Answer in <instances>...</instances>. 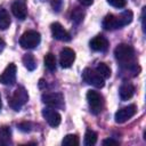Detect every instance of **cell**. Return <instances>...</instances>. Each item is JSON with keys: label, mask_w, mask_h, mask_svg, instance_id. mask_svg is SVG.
<instances>
[{"label": "cell", "mask_w": 146, "mask_h": 146, "mask_svg": "<svg viewBox=\"0 0 146 146\" xmlns=\"http://www.w3.org/2000/svg\"><path fill=\"white\" fill-rule=\"evenodd\" d=\"M114 56L122 67H127L135 64V50L130 44L120 43L114 49Z\"/></svg>", "instance_id": "6da1fadb"}, {"label": "cell", "mask_w": 146, "mask_h": 146, "mask_svg": "<svg viewBox=\"0 0 146 146\" xmlns=\"http://www.w3.org/2000/svg\"><path fill=\"white\" fill-rule=\"evenodd\" d=\"M29 100V94L25 90V88L23 87H18L14 94L11 95V97L9 98V105L13 110L15 111H19L22 108L23 105L26 104V102Z\"/></svg>", "instance_id": "7a4b0ae2"}, {"label": "cell", "mask_w": 146, "mask_h": 146, "mask_svg": "<svg viewBox=\"0 0 146 146\" xmlns=\"http://www.w3.org/2000/svg\"><path fill=\"white\" fill-rule=\"evenodd\" d=\"M40 40H41L40 33L36 31L30 30L23 33V35L19 39V44L24 49H33L40 43Z\"/></svg>", "instance_id": "3957f363"}, {"label": "cell", "mask_w": 146, "mask_h": 146, "mask_svg": "<svg viewBox=\"0 0 146 146\" xmlns=\"http://www.w3.org/2000/svg\"><path fill=\"white\" fill-rule=\"evenodd\" d=\"M87 100H88L90 110L94 114H98L102 112V110L104 107V98L98 91L89 90L87 92Z\"/></svg>", "instance_id": "277c9868"}, {"label": "cell", "mask_w": 146, "mask_h": 146, "mask_svg": "<svg viewBox=\"0 0 146 146\" xmlns=\"http://www.w3.org/2000/svg\"><path fill=\"white\" fill-rule=\"evenodd\" d=\"M82 78H83L84 82H87L88 84H91L96 88H103L104 87V78L100 76L96 70L84 68V71L82 73Z\"/></svg>", "instance_id": "5b68a950"}, {"label": "cell", "mask_w": 146, "mask_h": 146, "mask_svg": "<svg viewBox=\"0 0 146 146\" xmlns=\"http://www.w3.org/2000/svg\"><path fill=\"white\" fill-rule=\"evenodd\" d=\"M42 102L51 108H63L64 97L60 92H48L42 95Z\"/></svg>", "instance_id": "8992f818"}, {"label": "cell", "mask_w": 146, "mask_h": 146, "mask_svg": "<svg viewBox=\"0 0 146 146\" xmlns=\"http://www.w3.org/2000/svg\"><path fill=\"white\" fill-rule=\"evenodd\" d=\"M137 112V107L136 105H128L125 107H122L121 110H119L115 113V122L116 123H123L125 121H128L129 119H131Z\"/></svg>", "instance_id": "52a82bcc"}, {"label": "cell", "mask_w": 146, "mask_h": 146, "mask_svg": "<svg viewBox=\"0 0 146 146\" xmlns=\"http://www.w3.org/2000/svg\"><path fill=\"white\" fill-rule=\"evenodd\" d=\"M16 72H17V68H16V65L10 63L6 68L5 71L2 72V74L0 75V82L5 86H11L15 83L16 81Z\"/></svg>", "instance_id": "ba28073f"}, {"label": "cell", "mask_w": 146, "mask_h": 146, "mask_svg": "<svg viewBox=\"0 0 146 146\" xmlns=\"http://www.w3.org/2000/svg\"><path fill=\"white\" fill-rule=\"evenodd\" d=\"M42 116L44 117V120L48 122L49 125L51 127H57L59 125L60 123V114L55 111V108H51V107H47V108H43L42 110Z\"/></svg>", "instance_id": "9c48e42d"}, {"label": "cell", "mask_w": 146, "mask_h": 146, "mask_svg": "<svg viewBox=\"0 0 146 146\" xmlns=\"http://www.w3.org/2000/svg\"><path fill=\"white\" fill-rule=\"evenodd\" d=\"M75 60V52L71 48H63L59 54V64L62 67L67 68L70 67L73 62Z\"/></svg>", "instance_id": "30bf717a"}, {"label": "cell", "mask_w": 146, "mask_h": 146, "mask_svg": "<svg viewBox=\"0 0 146 146\" xmlns=\"http://www.w3.org/2000/svg\"><path fill=\"white\" fill-rule=\"evenodd\" d=\"M103 27L107 31H113V30L123 27V25H122L119 16H115L113 14H108L103 19Z\"/></svg>", "instance_id": "8fae6325"}, {"label": "cell", "mask_w": 146, "mask_h": 146, "mask_svg": "<svg viewBox=\"0 0 146 146\" xmlns=\"http://www.w3.org/2000/svg\"><path fill=\"white\" fill-rule=\"evenodd\" d=\"M52 36L59 41H70L71 40V34L59 24V23H52L50 26Z\"/></svg>", "instance_id": "7c38bea8"}, {"label": "cell", "mask_w": 146, "mask_h": 146, "mask_svg": "<svg viewBox=\"0 0 146 146\" xmlns=\"http://www.w3.org/2000/svg\"><path fill=\"white\" fill-rule=\"evenodd\" d=\"M89 44H90V48L95 51H105L108 48V41L103 35H97V36L92 38L90 40Z\"/></svg>", "instance_id": "4fadbf2b"}, {"label": "cell", "mask_w": 146, "mask_h": 146, "mask_svg": "<svg viewBox=\"0 0 146 146\" xmlns=\"http://www.w3.org/2000/svg\"><path fill=\"white\" fill-rule=\"evenodd\" d=\"M11 11L18 19H25V17L27 15V8H26L24 1H22V0H16L11 5Z\"/></svg>", "instance_id": "5bb4252c"}, {"label": "cell", "mask_w": 146, "mask_h": 146, "mask_svg": "<svg viewBox=\"0 0 146 146\" xmlns=\"http://www.w3.org/2000/svg\"><path fill=\"white\" fill-rule=\"evenodd\" d=\"M119 94H120V98L122 100H128L130 99L133 94H135V87L132 83L130 82H124L121 84L120 87V90H119Z\"/></svg>", "instance_id": "9a60e30c"}, {"label": "cell", "mask_w": 146, "mask_h": 146, "mask_svg": "<svg viewBox=\"0 0 146 146\" xmlns=\"http://www.w3.org/2000/svg\"><path fill=\"white\" fill-rule=\"evenodd\" d=\"M11 143V132L7 127L0 128V145H9Z\"/></svg>", "instance_id": "2e32d148"}, {"label": "cell", "mask_w": 146, "mask_h": 146, "mask_svg": "<svg viewBox=\"0 0 146 146\" xmlns=\"http://www.w3.org/2000/svg\"><path fill=\"white\" fill-rule=\"evenodd\" d=\"M23 64L29 71H34L36 67V62L32 54H25L23 56Z\"/></svg>", "instance_id": "e0dca14e"}, {"label": "cell", "mask_w": 146, "mask_h": 146, "mask_svg": "<svg viewBox=\"0 0 146 146\" xmlns=\"http://www.w3.org/2000/svg\"><path fill=\"white\" fill-rule=\"evenodd\" d=\"M10 16L6 9H0V30H7L10 25Z\"/></svg>", "instance_id": "ac0fdd59"}, {"label": "cell", "mask_w": 146, "mask_h": 146, "mask_svg": "<svg viewBox=\"0 0 146 146\" xmlns=\"http://www.w3.org/2000/svg\"><path fill=\"white\" fill-rule=\"evenodd\" d=\"M43 62H44V66H46L49 71H55V70H56V57H55L54 54L48 52V54L44 56Z\"/></svg>", "instance_id": "d6986e66"}, {"label": "cell", "mask_w": 146, "mask_h": 146, "mask_svg": "<svg viewBox=\"0 0 146 146\" xmlns=\"http://www.w3.org/2000/svg\"><path fill=\"white\" fill-rule=\"evenodd\" d=\"M97 143V133L90 129H88L86 131L84 135V145L86 146H92Z\"/></svg>", "instance_id": "ffe728a7"}, {"label": "cell", "mask_w": 146, "mask_h": 146, "mask_svg": "<svg viewBox=\"0 0 146 146\" xmlns=\"http://www.w3.org/2000/svg\"><path fill=\"white\" fill-rule=\"evenodd\" d=\"M96 71L98 72V74L100 76H103L104 79H108L111 76V68L105 64V63H99L96 67Z\"/></svg>", "instance_id": "44dd1931"}, {"label": "cell", "mask_w": 146, "mask_h": 146, "mask_svg": "<svg viewBox=\"0 0 146 146\" xmlns=\"http://www.w3.org/2000/svg\"><path fill=\"white\" fill-rule=\"evenodd\" d=\"M65 146H78L79 145V138L76 135H66L62 141Z\"/></svg>", "instance_id": "7402d4cb"}, {"label": "cell", "mask_w": 146, "mask_h": 146, "mask_svg": "<svg viewBox=\"0 0 146 146\" xmlns=\"http://www.w3.org/2000/svg\"><path fill=\"white\" fill-rule=\"evenodd\" d=\"M119 17H120V19H121L122 25L125 26V25H128V24L131 23V21H132V18H133V15H132V11H131V10H125V11H123L122 14H120Z\"/></svg>", "instance_id": "603a6c76"}, {"label": "cell", "mask_w": 146, "mask_h": 146, "mask_svg": "<svg viewBox=\"0 0 146 146\" xmlns=\"http://www.w3.org/2000/svg\"><path fill=\"white\" fill-rule=\"evenodd\" d=\"M83 17H84V11L82 9H80V8L73 9V11H72V19H73V22L79 24V23H81L83 21Z\"/></svg>", "instance_id": "cb8c5ba5"}, {"label": "cell", "mask_w": 146, "mask_h": 146, "mask_svg": "<svg viewBox=\"0 0 146 146\" xmlns=\"http://www.w3.org/2000/svg\"><path fill=\"white\" fill-rule=\"evenodd\" d=\"M107 2L115 8H123L127 5V0H107Z\"/></svg>", "instance_id": "d4e9b609"}, {"label": "cell", "mask_w": 146, "mask_h": 146, "mask_svg": "<svg viewBox=\"0 0 146 146\" xmlns=\"http://www.w3.org/2000/svg\"><path fill=\"white\" fill-rule=\"evenodd\" d=\"M18 128L22 131H30L31 130V123L30 122H22L18 124Z\"/></svg>", "instance_id": "484cf974"}, {"label": "cell", "mask_w": 146, "mask_h": 146, "mask_svg": "<svg viewBox=\"0 0 146 146\" xmlns=\"http://www.w3.org/2000/svg\"><path fill=\"white\" fill-rule=\"evenodd\" d=\"M103 145H119V141L112 138H107L103 140Z\"/></svg>", "instance_id": "4316f807"}, {"label": "cell", "mask_w": 146, "mask_h": 146, "mask_svg": "<svg viewBox=\"0 0 146 146\" xmlns=\"http://www.w3.org/2000/svg\"><path fill=\"white\" fill-rule=\"evenodd\" d=\"M79 2L83 6H90V5H92L94 0H79Z\"/></svg>", "instance_id": "83f0119b"}, {"label": "cell", "mask_w": 146, "mask_h": 146, "mask_svg": "<svg viewBox=\"0 0 146 146\" xmlns=\"http://www.w3.org/2000/svg\"><path fill=\"white\" fill-rule=\"evenodd\" d=\"M145 7L143 8V13H141V23H143V30L145 31Z\"/></svg>", "instance_id": "f1b7e54d"}, {"label": "cell", "mask_w": 146, "mask_h": 146, "mask_svg": "<svg viewBox=\"0 0 146 146\" xmlns=\"http://www.w3.org/2000/svg\"><path fill=\"white\" fill-rule=\"evenodd\" d=\"M5 46H6V44H5V41H3V40L0 38V52L2 51V49L5 48Z\"/></svg>", "instance_id": "f546056e"}, {"label": "cell", "mask_w": 146, "mask_h": 146, "mask_svg": "<svg viewBox=\"0 0 146 146\" xmlns=\"http://www.w3.org/2000/svg\"><path fill=\"white\" fill-rule=\"evenodd\" d=\"M1 105L2 104H1V96H0V110H1Z\"/></svg>", "instance_id": "4dcf8cb0"}]
</instances>
